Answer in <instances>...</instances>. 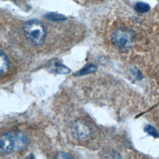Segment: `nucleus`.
I'll return each mask as SVG.
<instances>
[{
    "instance_id": "nucleus-10",
    "label": "nucleus",
    "mask_w": 159,
    "mask_h": 159,
    "mask_svg": "<svg viewBox=\"0 0 159 159\" xmlns=\"http://www.w3.org/2000/svg\"><path fill=\"white\" fill-rule=\"evenodd\" d=\"M134 8L135 11L139 13H145L150 10V7L148 4L145 2H139L135 4Z\"/></svg>"
},
{
    "instance_id": "nucleus-2",
    "label": "nucleus",
    "mask_w": 159,
    "mask_h": 159,
    "mask_svg": "<svg viewBox=\"0 0 159 159\" xmlns=\"http://www.w3.org/2000/svg\"><path fill=\"white\" fill-rule=\"evenodd\" d=\"M136 37L134 32L127 27H119L112 35V43L114 47L120 51H126L134 45Z\"/></svg>"
},
{
    "instance_id": "nucleus-8",
    "label": "nucleus",
    "mask_w": 159,
    "mask_h": 159,
    "mask_svg": "<svg viewBox=\"0 0 159 159\" xmlns=\"http://www.w3.org/2000/svg\"><path fill=\"white\" fill-rule=\"evenodd\" d=\"M98 68L97 66L94 64H88L86 66H84L83 68H81L80 71H78L75 75L76 76H83V75H85L87 74H90V73H94L95 71H96Z\"/></svg>"
},
{
    "instance_id": "nucleus-1",
    "label": "nucleus",
    "mask_w": 159,
    "mask_h": 159,
    "mask_svg": "<svg viewBox=\"0 0 159 159\" xmlns=\"http://www.w3.org/2000/svg\"><path fill=\"white\" fill-rule=\"evenodd\" d=\"M23 31L26 39L33 45L39 46L45 41L46 29L43 24L37 19H30L25 22Z\"/></svg>"
},
{
    "instance_id": "nucleus-5",
    "label": "nucleus",
    "mask_w": 159,
    "mask_h": 159,
    "mask_svg": "<svg viewBox=\"0 0 159 159\" xmlns=\"http://www.w3.org/2000/svg\"><path fill=\"white\" fill-rule=\"evenodd\" d=\"M12 132L14 140V152L25 150L29 143V139L27 135L21 131H13Z\"/></svg>"
},
{
    "instance_id": "nucleus-9",
    "label": "nucleus",
    "mask_w": 159,
    "mask_h": 159,
    "mask_svg": "<svg viewBox=\"0 0 159 159\" xmlns=\"http://www.w3.org/2000/svg\"><path fill=\"white\" fill-rule=\"evenodd\" d=\"M45 17L50 20H53V21H63L66 19V17L63 16V14H58L56 12H49L47 13V14H45Z\"/></svg>"
},
{
    "instance_id": "nucleus-11",
    "label": "nucleus",
    "mask_w": 159,
    "mask_h": 159,
    "mask_svg": "<svg viewBox=\"0 0 159 159\" xmlns=\"http://www.w3.org/2000/svg\"><path fill=\"white\" fill-rule=\"evenodd\" d=\"M144 130L148 135H150L153 137L157 138V137H158V136H159V134H158V131L157 130V129L153 126H152L151 125H147L144 128Z\"/></svg>"
},
{
    "instance_id": "nucleus-12",
    "label": "nucleus",
    "mask_w": 159,
    "mask_h": 159,
    "mask_svg": "<svg viewBox=\"0 0 159 159\" xmlns=\"http://www.w3.org/2000/svg\"><path fill=\"white\" fill-rule=\"evenodd\" d=\"M56 158H73V156H71L70 154H69L67 152H61L58 153V154H57V155L55 156Z\"/></svg>"
},
{
    "instance_id": "nucleus-7",
    "label": "nucleus",
    "mask_w": 159,
    "mask_h": 159,
    "mask_svg": "<svg viewBox=\"0 0 159 159\" xmlns=\"http://www.w3.org/2000/svg\"><path fill=\"white\" fill-rule=\"evenodd\" d=\"M10 64L11 62L8 56L1 50L0 53V74L1 76L9 71Z\"/></svg>"
},
{
    "instance_id": "nucleus-13",
    "label": "nucleus",
    "mask_w": 159,
    "mask_h": 159,
    "mask_svg": "<svg viewBox=\"0 0 159 159\" xmlns=\"http://www.w3.org/2000/svg\"><path fill=\"white\" fill-rule=\"evenodd\" d=\"M131 71L132 72L133 74H134V75H135L138 79H141L142 78V73L140 72V71L137 69L136 68H134L133 69H131Z\"/></svg>"
},
{
    "instance_id": "nucleus-4",
    "label": "nucleus",
    "mask_w": 159,
    "mask_h": 159,
    "mask_svg": "<svg viewBox=\"0 0 159 159\" xmlns=\"http://www.w3.org/2000/svg\"><path fill=\"white\" fill-rule=\"evenodd\" d=\"M14 152L12 132L4 133L0 137V153L6 155Z\"/></svg>"
},
{
    "instance_id": "nucleus-6",
    "label": "nucleus",
    "mask_w": 159,
    "mask_h": 159,
    "mask_svg": "<svg viewBox=\"0 0 159 159\" xmlns=\"http://www.w3.org/2000/svg\"><path fill=\"white\" fill-rule=\"evenodd\" d=\"M49 69L58 74H67L70 72V69L63 65L58 60H52L48 65Z\"/></svg>"
},
{
    "instance_id": "nucleus-3",
    "label": "nucleus",
    "mask_w": 159,
    "mask_h": 159,
    "mask_svg": "<svg viewBox=\"0 0 159 159\" xmlns=\"http://www.w3.org/2000/svg\"><path fill=\"white\" fill-rule=\"evenodd\" d=\"M72 133L77 139L86 141L92 137L93 130L86 122L83 120H78L73 125Z\"/></svg>"
}]
</instances>
